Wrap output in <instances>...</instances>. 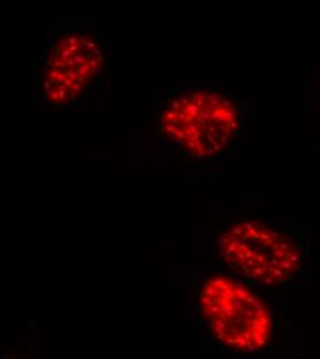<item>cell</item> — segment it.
Returning a JSON list of instances; mask_svg holds the SVG:
<instances>
[{"instance_id": "obj_4", "label": "cell", "mask_w": 320, "mask_h": 359, "mask_svg": "<svg viewBox=\"0 0 320 359\" xmlns=\"http://www.w3.org/2000/svg\"><path fill=\"white\" fill-rule=\"evenodd\" d=\"M106 50L98 29H54L41 57L42 101L50 107L79 104L102 75Z\"/></svg>"}, {"instance_id": "obj_3", "label": "cell", "mask_w": 320, "mask_h": 359, "mask_svg": "<svg viewBox=\"0 0 320 359\" xmlns=\"http://www.w3.org/2000/svg\"><path fill=\"white\" fill-rule=\"evenodd\" d=\"M216 250L221 269L264 289L288 286L307 271L308 245L302 232L260 217L221 225Z\"/></svg>"}, {"instance_id": "obj_2", "label": "cell", "mask_w": 320, "mask_h": 359, "mask_svg": "<svg viewBox=\"0 0 320 359\" xmlns=\"http://www.w3.org/2000/svg\"><path fill=\"white\" fill-rule=\"evenodd\" d=\"M244 123L237 98L203 85L176 89L162 102L153 121L160 144L195 161H210L235 144Z\"/></svg>"}, {"instance_id": "obj_6", "label": "cell", "mask_w": 320, "mask_h": 359, "mask_svg": "<svg viewBox=\"0 0 320 359\" xmlns=\"http://www.w3.org/2000/svg\"><path fill=\"white\" fill-rule=\"evenodd\" d=\"M319 95H320V94H319Z\"/></svg>"}, {"instance_id": "obj_5", "label": "cell", "mask_w": 320, "mask_h": 359, "mask_svg": "<svg viewBox=\"0 0 320 359\" xmlns=\"http://www.w3.org/2000/svg\"><path fill=\"white\" fill-rule=\"evenodd\" d=\"M1 359H25L22 358V357H18V355H15V354H6L4 357Z\"/></svg>"}, {"instance_id": "obj_1", "label": "cell", "mask_w": 320, "mask_h": 359, "mask_svg": "<svg viewBox=\"0 0 320 359\" xmlns=\"http://www.w3.org/2000/svg\"><path fill=\"white\" fill-rule=\"evenodd\" d=\"M196 290L197 315L218 348L258 355L281 346L286 315L267 289L217 269L200 273Z\"/></svg>"}]
</instances>
